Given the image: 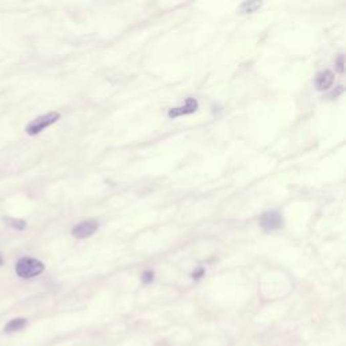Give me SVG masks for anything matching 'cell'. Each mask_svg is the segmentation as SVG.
I'll return each instance as SVG.
<instances>
[{"mask_svg":"<svg viewBox=\"0 0 346 346\" xmlns=\"http://www.w3.org/2000/svg\"><path fill=\"white\" fill-rule=\"evenodd\" d=\"M16 275L22 279H31L45 271V265L33 257H22L15 265Z\"/></svg>","mask_w":346,"mask_h":346,"instance_id":"1","label":"cell"},{"mask_svg":"<svg viewBox=\"0 0 346 346\" xmlns=\"http://www.w3.org/2000/svg\"><path fill=\"white\" fill-rule=\"evenodd\" d=\"M60 114L58 112H49L45 115H41L35 118L33 122H30L26 126V133L29 135H37L39 134L41 131H44L46 127L52 126L53 123H56L57 120L60 119Z\"/></svg>","mask_w":346,"mask_h":346,"instance_id":"2","label":"cell"},{"mask_svg":"<svg viewBox=\"0 0 346 346\" xmlns=\"http://www.w3.org/2000/svg\"><path fill=\"white\" fill-rule=\"evenodd\" d=\"M260 226L267 231L277 230V229L283 226V216H281V214L276 211L264 212L260 216Z\"/></svg>","mask_w":346,"mask_h":346,"instance_id":"3","label":"cell"},{"mask_svg":"<svg viewBox=\"0 0 346 346\" xmlns=\"http://www.w3.org/2000/svg\"><path fill=\"white\" fill-rule=\"evenodd\" d=\"M97 227H99V225L95 220H84V222L76 225L72 229V235L78 239L88 238V237H91V235L96 233Z\"/></svg>","mask_w":346,"mask_h":346,"instance_id":"4","label":"cell"},{"mask_svg":"<svg viewBox=\"0 0 346 346\" xmlns=\"http://www.w3.org/2000/svg\"><path fill=\"white\" fill-rule=\"evenodd\" d=\"M197 107H199V103H197L196 99H194V97H188L186 100V103L182 106L171 108V110L168 111V116H169V118H177V116L190 115V114H194V112L196 111Z\"/></svg>","mask_w":346,"mask_h":346,"instance_id":"5","label":"cell"},{"mask_svg":"<svg viewBox=\"0 0 346 346\" xmlns=\"http://www.w3.org/2000/svg\"><path fill=\"white\" fill-rule=\"evenodd\" d=\"M334 83V73L330 71V69H326V71H322L320 73H318L315 80V86L318 91H324L329 90Z\"/></svg>","mask_w":346,"mask_h":346,"instance_id":"6","label":"cell"},{"mask_svg":"<svg viewBox=\"0 0 346 346\" xmlns=\"http://www.w3.org/2000/svg\"><path fill=\"white\" fill-rule=\"evenodd\" d=\"M26 324H27V320L25 319V318H15V319H11L7 324H6L4 331H6L7 334H11V333H15V331L22 330Z\"/></svg>","mask_w":346,"mask_h":346,"instance_id":"7","label":"cell"},{"mask_svg":"<svg viewBox=\"0 0 346 346\" xmlns=\"http://www.w3.org/2000/svg\"><path fill=\"white\" fill-rule=\"evenodd\" d=\"M3 222L7 226L12 227V229H16V230H25L27 226V223L22 219H14V218H3Z\"/></svg>","mask_w":346,"mask_h":346,"instance_id":"8","label":"cell"},{"mask_svg":"<svg viewBox=\"0 0 346 346\" xmlns=\"http://www.w3.org/2000/svg\"><path fill=\"white\" fill-rule=\"evenodd\" d=\"M261 6H262V3H260V2H245V3H242L241 6V12H243V14L254 12L257 11V8H260Z\"/></svg>","mask_w":346,"mask_h":346,"instance_id":"9","label":"cell"},{"mask_svg":"<svg viewBox=\"0 0 346 346\" xmlns=\"http://www.w3.org/2000/svg\"><path fill=\"white\" fill-rule=\"evenodd\" d=\"M153 279H154V273H153L152 271H145L142 273V281L145 284L152 283Z\"/></svg>","mask_w":346,"mask_h":346,"instance_id":"10","label":"cell"},{"mask_svg":"<svg viewBox=\"0 0 346 346\" xmlns=\"http://www.w3.org/2000/svg\"><path fill=\"white\" fill-rule=\"evenodd\" d=\"M343 63H345V57L341 54V56L337 58V61H335V65H337V71H338L339 73H342V72H343Z\"/></svg>","mask_w":346,"mask_h":346,"instance_id":"11","label":"cell"},{"mask_svg":"<svg viewBox=\"0 0 346 346\" xmlns=\"http://www.w3.org/2000/svg\"><path fill=\"white\" fill-rule=\"evenodd\" d=\"M203 273H205V269H201V268L197 269V272H194V273H192V277H195V279H199V277H200Z\"/></svg>","mask_w":346,"mask_h":346,"instance_id":"12","label":"cell"}]
</instances>
